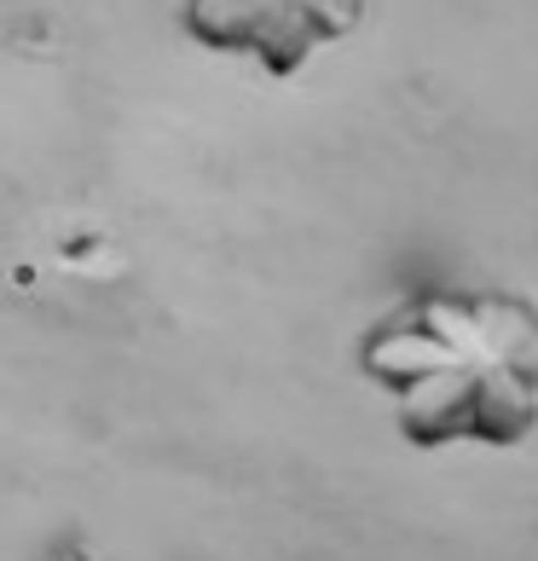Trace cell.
Here are the masks:
<instances>
[{
	"instance_id": "cell-1",
	"label": "cell",
	"mask_w": 538,
	"mask_h": 561,
	"mask_svg": "<svg viewBox=\"0 0 538 561\" xmlns=\"http://www.w3.org/2000/svg\"><path fill=\"white\" fill-rule=\"evenodd\" d=\"M354 0H185V24L220 53H255L261 70H296L330 41V24H347Z\"/></svg>"
}]
</instances>
